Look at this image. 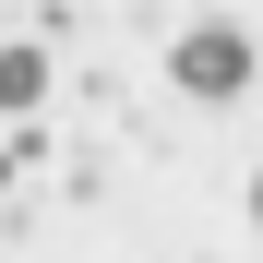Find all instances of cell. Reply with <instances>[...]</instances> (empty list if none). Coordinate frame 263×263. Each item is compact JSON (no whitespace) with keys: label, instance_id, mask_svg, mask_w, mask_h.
<instances>
[{"label":"cell","instance_id":"6da1fadb","mask_svg":"<svg viewBox=\"0 0 263 263\" xmlns=\"http://www.w3.org/2000/svg\"><path fill=\"white\" fill-rule=\"evenodd\" d=\"M167 84H180L192 108H239L251 96V36L239 24H192L180 48H167Z\"/></svg>","mask_w":263,"mask_h":263},{"label":"cell","instance_id":"7a4b0ae2","mask_svg":"<svg viewBox=\"0 0 263 263\" xmlns=\"http://www.w3.org/2000/svg\"><path fill=\"white\" fill-rule=\"evenodd\" d=\"M36 108H48V48H0V120H36Z\"/></svg>","mask_w":263,"mask_h":263},{"label":"cell","instance_id":"3957f363","mask_svg":"<svg viewBox=\"0 0 263 263\" xmlns=\"http://www.w3.org/2000/svg\"><path fill=\"white\" fill-rule=\"evenodd\" d=\"M251 228H263V167H251Z\"/></svg>","mask_w":263,"mask_h":263}]
</instances>
